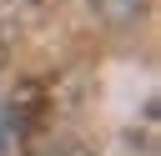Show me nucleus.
<instances>
[{"mask_svg": "<svg viewBox=\"0 0 161 156\" xmlns=\"http://www.w3.org/2000/svg\"><path fill=\"white\" fill-rule=\"evenodd\" d=\"M15 126H20V111H15L10 96H0V156H10V146H15Z\"/></svg>", "mask_w": 161, "mask_h": 156, "instance_id": "1", "label": "nucleus"}, {"mask_svg": "<svg viewBox=\"0 0 161 156\" xmlns=\"http://www.w3.org/2000/svg\"><path fill=\"white\" fill-rule=\"evenodd\" d=\"M45 156H91V146H86V141H60V146H50Z\"/></svg>", "mask_w": 161, "mask_h": 156, "instance_id": "2", "label": "nucleus"}, {"mask_svg": "<svg viewBox=\"0 0 161 156\" xmlns=\"http://www.w3.org/2000/svg\"><path fill=\"white\" fill-rule=\"evenodd\" d=\"M10 40H15V30H10L5 15H0V65H5V55H10Z\"/></svg>", "mask_w": 161, "mask_h": 156, "instance_id": "3", "label": "nucleus"}, {"mask_svg": "<svg viewBox=\"0 0 161 156\" xmlns=\"http://www.w3.org/2000/svg\"><path fill=\"white\" fill-rule=\"evenodd\" d=\"M30 5H55V0H30Z\"/></svg>", "mask_w": 161, "mask_h": 156, "instance_id": "4", "label": "nucleus"}]
</instances>
